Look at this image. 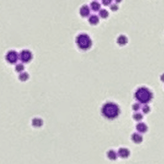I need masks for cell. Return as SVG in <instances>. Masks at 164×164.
<instances>
[{
    "label": "cell",
    "mask_w": 164,
    "mask_h": 164,
    "mask_svg": "<svg viewBox=\"0 0 164 164\" xmlns=\"http://www.w3.org/2000/svg\"><path fill=\"white\" fill-rule=\"evenodd\" d=\"M120 110L119 106L114 102H107L102 106V115L108 119H114L119 115Z\"/></svg>",
    "instance_id": "obj_1"
},
{
    "label": "cell",
    "mask_w": 164,
    "mask_h": 164,
    "mask_svg": "<svg viewBox=\"0 0 164 164\" xmlns=\"http://www.w3.org/2000/svg\"><path fill=\"white\" fill-rule=\"evenodd\" d=\"M135 98L139 102L146 104L152 99V93L145 87H141L136 90L135 93Z\"/></svg>",
    "instance_id": "obj_2"
},
{
    "label": "cell",
    "mask_w": 164,
    "mask_h": 164,
    "mask_svg": "<svg viewBox=\"0 0 164 164\" xmlns=\"http://www.w3.org/2000/svg\"><path fill=\"white\" fill-rule=\"evenodd\" d=\"M77 47L82 50H87L91 47L92 41L87 34H80L76 38Z\"/></svg>",
    "instance_id": "obj_3"
},
{
    "label": "cell",
    "mask_w": 164,
    "mask_h": 164,
    "mask_svg": "<svg viewBox=\"0 0 164 164\" xmlns=\"http://www.w3.org/2000/svg\"><path fill=\"white\" fill-rule=\"evenodd\" d=\"M7 61L10 64H14L17 62L18 60V54L17 51L14 50H10L7 53L5 56Z\"/></svg>",
    "instance_id": "obj_4"
},
{
    "label": "cell",
    "mask_w": 164,
    "mask_h": 164,
    "mask_svg": "<svg viewBox=\"0 0 164 164\" xmlns=\"http://www.w3.org/2000/svg\"><path fill=\"white\" fill-rule=\"evenodd\" d=\"M19 56L21 61L23 62L27 63L29 62L32 59L33 55L30 51L27 49H24L21 51Z\"/></svg>",
    "instance_id": "obj_5"
},
{
    "label": "cell",
    "mask_w": 164,
    "mask_h": 164,
    "mask_svg": "<svg viewBox=\"0 0 164 164\" xmlns=\"http://www.w3.org/2000/svg\"><path fill=\"white\" fill-rule=\"evenodd\" d=\"M118 155L121 158H127L130 155V151L128 148H120L118 151Z\"/></svg>",
    "instance_id": "obj_6"
},
{
    "label": "cell",
    "mask_w": 164,
    "mask_h": 164,
    "mask_svg": "<svg viewBox=\"0 0 164 164\" xmlns=\"http://www.w3.org/2000/svg\"><path fill=\"white\" fill-rule=\"evenodd\" d=\"M136 129L140 133H145L148 131V127L144 123L140 122L136 125Z\"/></svg>",
    "instance_id": "obj_7"
},
{
    "label": "cell",
    "mask_w": 164,
    "mask_h": 164,
    "mask_svg": "<svg viewBox=\"0 0 164 164\" xmlns=\"http://www.w3.org/2000/svg\"><path fill=\"white\" fill-rule=\"evenodd\" d=\"M80 13L82 17H87L90 14V9L87 5H84L80 8Z\"/></svg>",
    "instance_id": "obj_8"
},
{
    "label": "cell",
    "mask_w": 164,
    "mask_h": 164,
    "mask_svg": "<svg viewBox=\"0 0 164 164\" xmlns=\"http://www.w3.org/2000/svg\"><path fill=\"white\" fill-rule=\"evenodd\" d=\"M131 139H132L133 141L136 144H140L142 142L143 140V137L139 133H135L132 135L131 136Z\"/></svg>",
    "instance_id": "obj_9"
},
{
    "label": "cell",
    "mask_w": 164,
    "mask_h": 164,
    "mask_svg": "<svg viewBox=\"0 0 164 164\" xmlns=\"http://www.w3.org/2000/svg\"><path fill=\"white\" fill-rule=\"evenodd\" d=\"M106 155H107L108 158L109 160H112V161H114V160H116L118 157V153H117L115 150H110L108 151Z\"/></svg>",
    "instance_id": "obj_10"
},
{
    "label": "cell",
    "mask_w": 164,
    "mask_h": 164,
    "mask_svg": "<svg viewBox=\"0 0 164 164\" xmlns=\"http://www.w3.org/2000/svg\"><path fill=\"white\" fill-rule=\"evenodd\" d=\"M31 124L35 127H40L43 125V121L41 118H35L31 121Z\"/></svg>",
    "instance_id": "obj_11"
},
{
    "label": "cell",
    "mask_w": 164,
    "mask_h": 164,
    "mask_svg": "<svg viewBox=\"0 0 164 164\" xmlns=\"http://www.w3.org/2000/svg\"><path fill=\"white\" fill-rule=\"evenodd\" d=\"M117 42L119 45H125L128 42V39L124 35H120L117 39Z\"/></svg>",
    "instance_id": "obj_12"
},
{
    "label": "cell",
    "mask_w": 164,
    "mask_h": 164,
    "mask_svg": "<svg viewBox=\"0 0 164 164\" xmlns=\"http://www.w3.org/2000/svg\"><path fill=\"white\" fill-rule=\"evenodd\" d=\"M89 22L92 25H96L99 22V18L98 16L93 14L89 18Z\"/></svg>",
    "instance_id": "obj_13"
},
{
    "label": "cell",
    "mask_w": 164,
    "mask_h": 164,
    "mask_svg": "<svg viewBox=\"0 0 164 164\" xmlns=\"http://www.w3.org/2000/svg\"><path fill=\"white\" fill-rule=\"evenodd\" d=\"M91 8L93 11H98L100 9V5L98 1H93L91 3Z\"/></svg>",
    "instance_id": "obj_14"
},
{
    "label": "cell",
    "mask_w": 164,
    "mask_h": 164,
    "mask_svg": "<svg viewBox=\"0 0 164 164\" xmlns=\"http://www.w3.org/2000/svg\"><path fill=\"white\" fill-rule=\"evenodd\" d=\"M18 78L21 81H26V80H28L29 74L27 72H22L18 76Z\"/></svg>",
    "instance_id": "obj_15"
},
{
    "label": "cell",
    "mask_w": 164,
    "mask_h": 164,
    "mask_svg": "<svg viewBox=\"0 0 164 164\" xmlns=\"http://www.w3.org/2000/svg\"><path fill=\"white\" fill-rule=\"evenodd\" d=\"M109 15V13L108 10L106 9H101L99 11V16L102 18H106Z\"/></svg>",
    "instance_id": "obj_16"
},
{
    "label": "cell",
    "mask_w": 164,
    "mask_h": 164,
    "mask_svg": "<svg viewBox=\"0 0 164 164\" xmlns=\"http://www.w3.org/2000/svg\"><path fill=\"white\" fill-rule=\"evenodd\" d=\"M24 70V66L22 64H18L15 66V70L17 72H22Z\"/></svg>",
    "instance_id": "obj_17"
},
{
    "label": "cell",
    "mask_w": 164,
    "mask_h": 164,
    "mask_svg": "<svg viewBox=\"0 0 164 164\" xmlns=\"http://www.w3.org/2000/svg\"><path fill=\"white\" fill-rule=\"evenodd\" d=\"M133 118L136 121H140L143 118V115L140 113H135L133 115Z\"/></svg>",
    "instance_id": "obj_18"
},
{
    "label": "cell",
    "mask_w": 164,
    "mask_h": 164,
    "mask_svg": "<svg viewBox=\"0 0 164 164\" xmlns=\"http://www.w3.org/2000/svg\"><path fill=\"white\" fill-rule=\"evenodd\" d=\"M142 111L143 112L144 114H148L150 111V106L148 105H145L142 107Z\"/></svg>",
    "instance_id": "obj_19"
},
{
    "label": "cell",
    "mask_w": 164,
    "mask_h": 164,
    "mask_svg": "<svg viewBox=\"0 0 164 164\" xmlns=\"http://www.w3.org/2000/svg\"><path fill=\"white\" fill-rule=\"evenodd\" d=\"M140 105L139 103H135L133 105V110H135V111H138V110L140 109Z\"/></svg>",
    "instance_id": "obj_20"
},
{
    "label": "cell",
    "mask_w": 164,
    "mask_h": 164,
    "mask_svg": "<svg viewBox=\"0 0 164 164\" xmlns=\"http://www.w3.org/2000/svg\"><path fill=\"white\" fill-rule=\"evenodd\" d=\"M110 9H111L112 10H113V11H116L118 9V6L117 5H115V4H113V5H112L111 7H110Z\"/></svg>",
    "instance_id": "obj_21"
},
{
    "label": "cell",
    "mask_w": 164,
    "mask_h": 164,
    "mask_svg": "<svg viewBox=\"0 0 164 164\" xmlns=\"http://www.w3.org/2000/svg\"><path fill=\"white\" fill-rule=\"evenodd\" d=\"M102 3H103V5H108L111 3L112 1H106V0H104V1H102Z\"/></svg>",
    "instance_id": "obj_22"
},
{
    "label": "cell",
    "mask_w": 164,
    "mask_h": 164,
    "mask_svg": "<svg viewBox=\"0 0 164 164\" xmlns=\"http://www.w3.org/2000/svg\"><path fill=\"white\" fill-rule=\"evenodd\" d=\"M161 80L163 81V82H164V73H163V74L161 76Z\"/></svg>",
    "instance_id": "obj_23"
}]
</instances>
